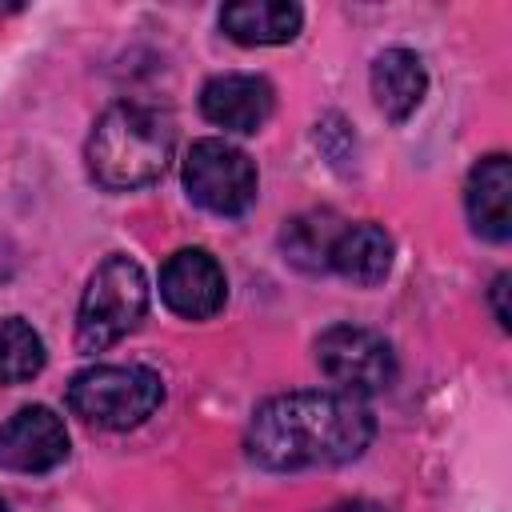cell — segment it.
<instances>
[{
    "label": "cell",
    "instance_id": "obj_1",
    "mask_svg": "<svg viewBox=\"0 0 512 512\" xmlns=\"http://www.w3.org/2000/svg\"><path fill=\"white\" fill-rule=\"evenodd\" d=\"M376 432L360 396L348 392H288L256 408L244 448L260 468L296 472L356 460Z\"/></svg>",
    "mask_w": 512,
    "mask_h": 512
},
{
    "label": "cell",
    "instance_id": "obj_2",
    "mask_svg": "<svg viewBox=\"0 0 512 512\" xmlns=\"http://www.w3.org/2000/svg\"><path fill=\"white\" fill-rule=\"evenodd\" d=\"M172 120L148 104H112L88 136V172L108 192H132L164 176L172 160Z\"/></svg>",
    "mask_w": 512,
    "mask_h": 512
},
{
    "label": "cell",
    "instance_id": "obj_3",
    "mask_svg": "<svg viewBox=\"0 0 512 512\" xmlns=\"http://www.w3.org/2000/svg\"><path fill=\"white\" fill-rule=\"evenodd\" d=\"M148 308V276L136 260L112 252L88 280L76 312V348L104 352L120 336H128Z\"/></svg>",
    "mask_w": 512,
    "mask_h": 512
},
{
    "label": "cell",
    "instance_id": "obj_4",
    "mask_svg": "<svg viewBox=\"0 0 512 512\" xmlns=\"http://www.w3.org/2000/svg\"><path fill=\"white\" fill-rule=\"evenodd\" d=\"M164 400V384L152 368L140 364H96L72 376L68 384V408L96 424V428H136L144 424Z\"/></svg>",
    "mask_w": 512,
    "mask_h": 512
},
{
    "label": "cell",
    "instance_id": "obj_5",
    "mask_svg": "<svg viewBox=\"0 0 512 512\" xmlns=\"http://www.w3.org/2000/svg\"><path fill=\"white\" fill-rule=\"evenodd\" d=\"M184 188L200 208L216 216H240L256 200V168L236 144L208 136L184 156Z\"/></svg>",
    "mask_w": 512,
    "mask_h": 512
},
{
    "label": "cell",
    "instance_id": "obj_6",
    "mask_svg": "<svg viewBox=\"0 0 512 512\" xmlns=\"http://www.w3.org/2000/svg\"><path fill=\"white\" fill-rule=\"evenodd\" d=\"M316 364L348 396L384 392L392 384V376H396V352H392V344L380 332L356 328V324L328 328L316 340Z\"/></svg>",
    "mask_w": 512,
    "mask_h": 512
},
{
    "label": "cell",
    "instance_id": "obj_7",
    "mask_svg": "<svg viewBox=\"0 0 512 512\" xmlns=\"http://www.w3.org/2000/svg\"><path fill=\"white\" fill-rule=\"evenodd\" d=\"M160 296L164 304L184 320H208L224 308L228 280L212 252L204 248H180L160 268Z\"/></svg>",
    "mask_w": 512,
    "mask_h": 512
},
{
    "label": "cell",
    "instance_id": "obj_8",
    "mask_svg": "<svg viewBox=\"0 0 512 512\" xmlns=\"http://www.w3.org/2000/svg\"><path fill=\"white\" fill-rule=\"evenodd\" d=\"M68 456L64 420L44 408L28 404L0 424V468L8 472H48Z\"/></svg>",
    "mask_w": 512,
    "mask_h": 512
},
{
    "label": "cell",
    "instance_id": "obj_9",
    "mask_svg": "<svg viewBox=\"0 0 512 512\" xmlns=\"http://www.w3.org/2000/svg\"><path fill=\"white\" fill-rule=\"evenodd\" d=\"M200 112L224 132H256L272 116V84L248 72L212 76L200 92Z\"/></svg>",
    "mask_w": 512,
    "mask_h": 512
},
{
    "label": "cell",
    "instance_id": "obj_10",
    "mask_svg": "<svg viewBox=\"0 0 512 512\" xmlns=\"http://www.w3.org/2000/svg\"><path fill=\"white\" fill-rule=\"evenodd\" d=\"M464 208H468L476 236H484V240H508L512 236V168H508V156L496 152L472 168Z\"/></svg>",
    "mask_w": 512,
    "mask_h": 512
},
{
    "label": "cell",
    "instance_id": "obj_11",
    "mask_svg": "<svg viewBox=\"0 0 512 512\" xmlns=\"http://www.w3.org/2000/svg\"><path fill=\"white\" fill-rule=\"evenodd\" d=\"M428 88L424 60L412 48H384L372 60V100L388 120H408Z\"/></svg>",
    "mask_w": 512,
    "mask_h": 512
},
{
    "label": "cell",
    "instance_id": "obj_12",
    "mask_svg": "<svg viewBox=\"0 0 512 512\" xmlns=\"http://www.w3.org/2000/svg\"><path fill=\"white\" fill-rule=\"evenodd\" d=\"M328 268H336L344 280H352L360 288H372L392 268V236L380 224H372V220L344 224L336 244H332Z\"/></svg>",
    "mask_w": 512,
    "mask_h": 512
},
{
    "label": "cell",
    "instance_id": "obj_13",
    "mask_svg": "<svg viewBox=\"0 0 512 512\" xmlns=\"http://www.w3.org/2000/svg\"><path fill=\"white\" fill-rule=\"evenodd\" d=\"M304 12L288 0H240L220 8V28L236 44H284L300 32Z\"/></svg>",
    "mask_w": 512,
    "mask_h": 512
},
{
    "label": "cell",
    "instance_id": "obj_14",
    "mask_svg": "<svg viewBox=\"0 0 512 512\" xmlns=\"http://www.w3.org/2000/svg\"><path fill=\"white\" fill-rule=\"evenodd\" d=\"M344 220L336 212H304L296 216L284 232H280V244H284V256L304 268V272H324L328 268V256H332V244L340 236Z\"/></svg>",
    "mask_w": 512,
    "mask_h": 512
},
{
    "label": "cell",
    "instance_id": "obj_15",
    "mask_svg": "<svg viewBox=\"0 0 512 512\" xmlns=\"http://www.w3.org/2000/svg\"><path fill=\"white\" fill-rule=\"evenodd\" d=\"M44 368V340L20 316L0 320V384H24Z\"/></svg>",
    "mask_w": 512,
    "mask_h": 512
},
{
    "label": "cell",
    "instance_id": "obj_16",
    "mask_svg": "<svg viewBox=\"0 0 512 512\" xmlns=\"http://www.w3.org/2000/svg\"><path fill=\"white\" fill-rule=\"evenodd\" d=\"M504 296H508V272H500V276L492 280V312H496V324H500V328H508V320H512Z\"/></svg>",
    "mask_w": 512,
    "mask_h": 512
},
{
    "label": "cell",
    "instance_id": "obj_17",
    "mask_svg": "<svg viewBox=\"0 0 512 512\" xmlns=\"http://www.w3.org/2000/svg\"><path fill=\"white\" fill-rule=\"evenodd\" d=\"M328 512H380V508L368 504V500H348V504H336V508H328Z\"/></svg>",
    "mask_w": 512,
    "mask_h": 512
},
{
    "label": "cell",
    "instance_id": "obj_18",
    "mask_svg": "<svg viewBox=\"0 0 512 512\" xmlns=\"http://www.w3.org/2000/svg\"><path fill=\"white\" fill-rule=\"evenodd\" d=\"M0 512H8V504H4V500H0Z\"/></svg>",
    "mask_w": 512,
    "mask_h": 512
}]
</instances>
